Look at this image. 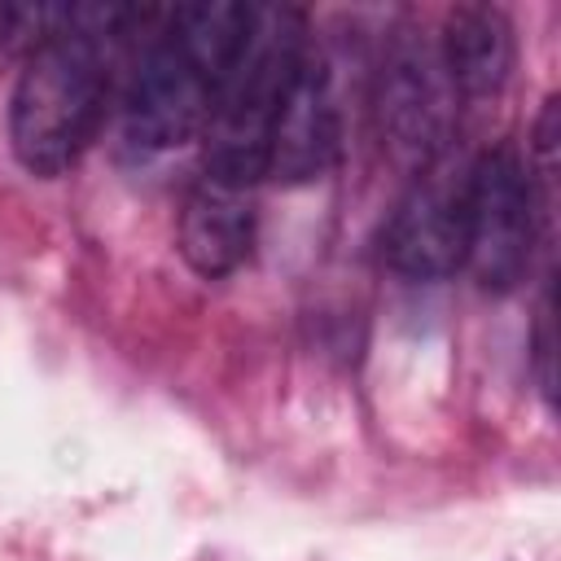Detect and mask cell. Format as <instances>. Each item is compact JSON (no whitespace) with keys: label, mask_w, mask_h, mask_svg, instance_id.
Wrapping results in <instances>:
<instances>
[{"label":"cell","mask_w":561,"mask_h":561,"mask_svg":"<svg viewBox=\"0 0 561 561\" xmlns=\"http://www.w3.org/2000/svg\"><path fill=\"white\" fill-rule=\"evenodd\" d=\"M149 9L131 4H66V22L35 53H26L9 96V145L31 175H61L92 145L110 105L114 39H123Z\"/></svg>","instance_id":"1"},{"label":"cell","mask_w":561,"mask_h":561,"mask_svg":"<svg viewBox=\"0 0 561 561\" xmlns=\"http://www.w3.org/2000/svg\"><path fill=\"white\" fill-rule=\"evenodd\" d=\"M307 18L294 4H254L245 39L215 88L206 118V171L254 188L267 175L272 123L307 53Z\"/></svg>","instance_id":"2"},{"label":"cell","mask_w":561,"mask_h":561,"mask_svg":"<svg viewBox=\"0 0 561 561\" xmlns=\"http://www.w3.org/2000/svg\"><path fill=\"white\" fill-rule=\"evenodd\" d=\"M373 114L381 149L412 175L443 158L456 140V88L443 75L434 39L412 22H399L386 39V53L377 61Z\"/></svg>","instance_id":"3"},{"label":"cell","mask_w":561,"mask_h":561,"mask_svg":"<svg viewBox=\"0 0 561 561\" xmlns=\"http://www.w3.org/2000/svg\"><path fill=\"white\" fill-rule=\"evenodd\" d=\"M210 101H215L210 75L167 35L158 13L123 83V101H118L123 145L140 158L171 153L206 131Z\"/></svg>","instance_id":"4"},{"label":"cell","mask_w":561,"mask_h":561,"mask_svg":"<svg viewBox=\"0 0 561 561\" xmlns=\"http://www.w3.org/2000/svg\"><path fill=\"white\" fill-rule=\"evenodd\" d=\"M535 250V184L513 145H495L469 162L465 267L478 289L508 294L526 280Z\"/></svg>","instance_id":"5"},{"label":"cell","mask_w":561,"mask_h":561,"mask_svg":"<svg viewBox=\"0 0 561 561\" xmlns=\"http://www.w3.org/2000/svg\"><path fill=\"white\" fill-rule=\"evenodd\" d=\"M465 224H469V162L434 158L421 167L408 184V193L394 202L381 254L390 272L408 280H447L465 267Z\"/></svg>","instance_id":"6"},{"label":"cell","mask_w":561,"mask_h":561,"mask_svg":"<svg viewBox=\"0 0 561 561\" xmlns=\"http://www.w3.org/2000/svg\"><path fill=\"white\" fill-rule=\"evenodd\" d=\"M337 153V88L333 66L307 44L302 66L285 92V105L267 140V175L280 184H311L333 167Z\"/></svg>","instance_id":"7"},{"label":"cell","mask_w":561,"mask_h":561,"mask_svg":"<svg viewBox=\"0 0 561 561\" xmlns=\"http://www.w3.org/2000/svg\"><path fill=\"white\" fill-rule=\"evenodd\" d=\"M254 245V188L202 171L180 206V254L184 263L219 280L245 263Z\"/></svg>","instance_id":"8"},{"label":"cell","mask_w":561,"mask_h":561,"mask_svg":"<svg viewBox=\"0 0 561 561\" xmlns=\"http://www.w3.org/2000/svg\"><path fill=\"white\" fill-rule=\"evenodd\" d=\"M438 61L456 96H495L513 70V22L495 4H456L438 26Z\"/></svg>","instance_id":"9"},{"label":"cell","mask_w":561,"mask_h":561,"mask_svg":"<svg viewBox=\"0 0 561 561\" xmlns=\"http://www.w3.org/2000/svg\"><path fill=\"white\" fill-rule=\"evenodd\" d=\"M535 351H539V386H543V394L552 399V294L543 298V307H539V329H535Z\"/></svg>","instance_id":"10"},{"label":"cell","mask_w":561,"mask_h":561,"mask_svg":"<svg viewBox=\"0 0 561 561\" xmlns=\"http://www.w3.org/2000/svg\"><path fill=\"white\" fill-rule=\"evenodd\" d=\"M552 145H557V96L543 101V114L535 123V149L539 153H552Z\"/></svg>","instance_id":"11"}]
</instances>
